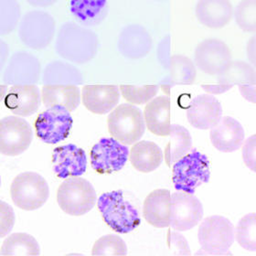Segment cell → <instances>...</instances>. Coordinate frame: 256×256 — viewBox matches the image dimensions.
I'll return each mask as SVG.
<instances>
[{
  "instance_id": "1",
  "label": "cell",
  "mask_w": 256,
  "mask_h": 256,
  "mask_svg": "<svg viewBox=\"0 0 256 256\" xmlns=\"http://www.w3.org/2000/svg\"><path fill=\"white\" fill-rule=\"evenodd\" d=\"M99 47L94 32L74 22H67L60 28L55 40V50L62 58L76 64L91 62Z\"/></svg>"
},
{
  "instance_id": "2",
  "label": "cell",
  "mask_w": 256,
  "mask_h": 256,
  "mask_svg": "<svg viewBox=\"0 0 256 256\" xmlns=\"http://www.w3.org/2000/svg\"><path fill=\"white\" fill-rule=\"evenodd\" d=\"M97 208L104 222L118 234H129L141 224L138 210L124 198L121 190L102 193Z\"/></svg>"
},
{
  "instance_id": "3",
  "label": "cell",
  "mask_w": 256,
  "mask_h": 256,
  "mask_svg": "<svg viewBox=\"0 0 256 256\" xmlns=\"http://www.w3.org/2000/svg\"><path fill=\"white\" fill-rule=\"evenodd\" d=\"M208 156L193 150L173 165L172 182L178 192L193 194L197 188L208 183L210 178Z\"/></svg>"
},
{
  "instance_id": "4",
  "label": "cell",
  "mask_w": 256,
  "mask_h": 256,
  "mask_svg": "<svg viewBox=\"0 0 256 256\" xmlns=\"http://www.w3.org/2000/svg\"><path fill=\"white\" fill-rule=\"evenodd\" d=\"M198 238L202 249L197 254H232L228 250L234 242V227L224 216L212 215L203 220L198 228Z\"/></svg>"
},
{
  "instance_id": "5",
  "label": "cell",
  "mask_w": 256,
  "mask_h": 256,
  "mask_svg": "<svg viewBox=\"0 0 256 256\" xmlns=\"http://www.w3.org/2000/svg\"><path fill=\"white\" fill-rule=\"evenodd\" d=\"M57 202L66 214L72 216L84 215L96 205V190L84 178H68L57 190Z\"/></svg>"
},
{
  "instance_id": "6",
  "label": "cell",
  "mask_w": 256,
  "mask_h": 256,
  "mask_svg": "<svg viewBox=\"0 0 256 256\" xmlns=\"http://www.w3.org/2000/svg\"><path fill=\"white\" fill-rule=\"evenodd\" d=\"M108 132L124 144H133L143 136L146 130L144 116L131 104L116 107L107 118Z\"/></svg>"
},
{
  "instance_id": "7",
  "label": "cell",
  "mask_w": 256,
  "mask_h": 256,
  "mask_svg": "<svg viewBox=\"0 0 256 256\" xmlns=\"http://www.w3.org/2000/svg\"><path fill=\"white\" fill-rule=\"evenodd\" d=\"M50 190L46 180L36 172H23L13 180L10 197L18 208L35 210L47 202Z\"/></svg>"
},
{
  "instance_id": "8",
  "label": "cell",
  "mask_w": 256,
  "mask_h": 256,
  "mask_svg": "<svg viewBox=\"0 0 256 256\" xmlns=\"http://www.w3.org/2000/svg\"><path fill=\"white\" fill-rule=\"evenodd\" d=\"M56 22L50 13L32 10L22 16L18 25V37L28 48L42 50L47 48L54 40Z\"/></svg>"
},
{
  "instance_id": "9",
  "label": "cell",
  "mask_w": 256,
  "mask_h": 256,
  "mask_svg": "<svg viewBox=\"0 0 256 256\" xmlns=\"http://www.w3.org/2000/svg\"><path fill=\"white\" fill-rule=\"evenodd\" d=\"M74 119L65 107L55 106L38 114L34 128L38 138L46 144H55L64 141L70 134Z\"/></svg>"
},
{
  "instance_id": "10",
  "label": "cell",
  "mask_w": 256,
  "mask_h": 256,
  "mask_svg": "<svg viewBox=\"0 0 256 256\" xmlns=\"http://www.w3.org/2000/svg\"><path fill=\"white\" fill-rule=\"evenodd\" d=\"M128 146L114 138L100 139L91 150L92 168L98 174H112L120 171L126 164Z\"/></svg>"
},
{
  "instance_id": "11",
  "label": "cell",
  "mask_w": 256,
  "mask_h": 256,
  "mask_svg": "<svg viewBox=\"0 0 256 256\" xmlns=\"http://www.w3.org/2000/svg\"><path fill=\"white\" fill-rule=\"evenodd\" d=\"M32 128L26 120L8 116L0 121V152L3 155L16 156L28 148L32 142Z\"/></svg>"
},
{
  "instance_id": "12",
  "label": "cell",
  "mask_w": 256,
  "mask_h": 256,
  "mask_svg": "<svg viewBox=\"0 0 256 256\" xmlns=\"http://www.w3.org/2000/svg\"><path fill=\"white\" fill-rule=\"evenodd\" d=\"M232 60L229 46L215 38H208L198 43L194 52L196 67L210 76L217 77Z\"/></svg>"
},
{
  "instance_id": "13",
  "label": "cell",
  "mask_w": 256,
  "mask_h": 256,
  "mask_svg": "<svg viewBox=\"0 0 256 256\" xmlns=\"http://www.w3.org/2000/svg\"><path fill=\"white\" fill-rule=\"evenodd\" d=\"M203 217L202 202L193 194L176 192L171 195L170 226L178 232L194 228Z\"/></svg>"
},
{
  "instance_id": "14",
  "label": "cell",
  "mask_w": 256,
  "mask_h": 256,
  "mask_svg": "<svg viewBox=\"0 0 256 256\" xmlns=\"http://www.w3.org/2000/svg\"><path fill=\"white\" fill-rule=\"evenodd\" d=\"M42 67L40 60L27 52H18L11 56L3 72L2 80L6 84H35L40 80Z\"/></svg>"
},
{
  "instance_id": "15",
  "label": "cell",
  "mask_w": 256,
  "mask_h": 256,
  "mask_svg": "<svg viewBox=\"0 0 256 256\" xmlns=\"http://www.w3.org/2000/svg\"><path fill=\"white\" fill-rule=\"evenodd\" d=\"M52 168L59 178L82 176L87 168L86 152L76 144H64L52 153Z\"/></svg>"
},
{
  "instance_id": "16",
  "label": "cell",
  "mask_w": 256,
  "mask_h": 256,
  "mask_svg": "<svg viewBox=\"0 0 256 256\" xmlns=\"http://www.w3.org/2000/svg\"><path fill=\"white\" fill-rule=\"evenodd\" d=\"M222 116L220 102L212 94H198L187 110L188 123L198 129H212L219 123Z\"/></svg>"
},
{
  "instance_id": "17",
  "label": "cell",
  "mask_w": 256,
  "mask_h": 256,
  "mask_svg": "<svg viewBox=\"0 0 256 256\" xmlns=\"http://www.w3.org/2000/svg\"><path fill=\"white\" fill-rule=\"evenodd\" d=\"M153 40L146 28L131 24L124 28L118 40L119 52L130 60H140L150 54Z\"/></svg>"
},
{
  "instance_id": "18",
  "label": "cell",
  "mask_w": 256,
  "mask_h": 256,
  "mask_svg": "<svg viewBox=\"0 0 256 256\" xmlns=\"http://www.w3.org/2000/svg\"><path fill=\"white\" fill-rule=\"evenodd\" d=\"M195 15L204 27L220 30L234 18V8L230 0H198Z\"/></svg>"
},
{
  "instance_id": "19",
  "label": "cell",
  "mask_w": 256,
  "mask_h": 256,
  "mask_svg": "<svg viewBox=\"0 0 256 256\" xmlns=\"http://www.w3.org/2000/svg\"><path fill=\"white\" fill-rule=\"evenodd\" d=\"M42 94L35 84L12 86L4 96L5 106L15 116H28L37 112Z\"/></svg>"
},
{
  "instance_id": "20",
  "label": "cell",
  "mask_w": 256,
  "mask_h": 256,
  "mask_svg": "<svg viewBox=\"0 0 256 256\" xmlns=\"http://www.w3.org/2000/svg\"><path fill=\"white\" fill-rule=\"evenodd\" d=\"M120 96V89L116 86H86L82 89V102L92 114H106L116 107Z\"/></svg>"
},
{
  "instance_id": "21",
  "label": "cell",
  "mask_w": 256,
  "mask_h": 256,
  "mask_svg": "<svg viewBox=\"0 0 256 256\" xmlns=\"http://www.w3.org/2000/svg\"><path fill=\"white\" fill-rule=\"evenodd\" d=\"M210 138L214 148L220 152L232 153L239 150L244 141V130L240 122L230 116H224L212 128Z\"/></svg>"
},
{
  "instance_id": "22",
  "label": "cell",
  "mask_w": 256,
  "mask_h": 256,
  "mask_svg": "<svg viewBox=\"0 0 256 256\" xmlns=\"http://www.w3.org/2000/svg\"><path fill=\"white\" fill-rule=\"evenodd\" d=\"M144 220L156 228L170 226L171 194L165 188H158L150 192L143 204Z\"/></svg>"
},
{
  "instance_id": "23",
  "label": "cell",
  "mask_w": 256,
  "mask_h": 256,
  "mask_svg": "<svg viewBox=\"0 0 256 256\" xmlns=\"http://www.w3.org/2000/svg\"><path fill=\"white\" fill-rule=\"evenodd\" d=\"M144 123L148 131L158 136H168L170 133V99L158 96L144 108Z\"/></svg>"
},
{
  "instance_id": "24",
  "label": "cell",
  "mask_w": 256,
  "mask_h": 256,
  "mask_svg": "<svg viewBox=\"0 0 256 256\" xmlns=\"http://www.w3.org/2000/svg\"><path fill=\"white\" fill-rule=\"evenodd\" d=\"M40 94L43 104L47 108L62 106L70 112L79 106L82 98L80 89L72 84H44Z\"/></svg>"
},
{
  "instance_id": "25",
  "label": "cell",
  "mask_w": 256,
  "mask_h": 256,
  "mask_svg": "<svg viewBox=\"0 0 256 256\" xmlns=\"http://www.w3.org/2000/svg\"><path fill=\"white\" fill-rule=\"evenodd\" d=\"M163 153L158 144L151 141H138L130 152V162L136 170L150 173L162 163Z\"/></svg>"
},
{
  "instance_id": "26",
  "label": "cell",
  "mask_w": 256,
  "mask_h": 256,
  "mask_svg": "<svg viewBox=\"0 0 256 256\" xmlns=\"http://www.w3.org/2000/svg\"><path fill=\"white\" fill-rule=\"evenodd\" d=\"M70 11L86 26L100 24L106 16L107 0H70Z\"/></svg>"
},
{
  "instance_id": "27",
  "label": "cell",
  "mask_w": 256,
  "mask_h": 256,
  "mask_svg": "<svg viewBox=\"0 0 256 256\" xmlns=\"http://www.w3.org/2000/svg\"><path fill=\"white\" fill-rule=\"evenodd\" d=\"M170 139L166 144L164 160L168 166H173L176 161L187 155L192 150V136L188 129L180 124H171Z\"/></svg>"
},
{
  "instance_id": "28",
  "label": "cell",
  "mask_w": 256,
  "mask_h": 256,
  "mask_svg": "<svg viewBox=\"0 0 256 256\" xmlns=\"http://www.w3.org/2000/svg\"><path fill=\"white\" fill-rule=\"evenodd\" d=\"M42 80L45 84L79 86L84 82V77L74 65L62 60H54L44 69Z\"/></svg>"
},
{
  "instance_id": "29",
  "label": "cell",
  "mask_w": 256,
  "mask_h": 256,
  "mask_svg": "<svg viewBox=\"0 0 256 256\" xmlns=\"http://www.w3.org/2000/svg\"><path fill=\"white\" fill-rule=\"evenodd\" d=\"M220 84L229 86H256V69L244 60H232L217 76Z\"/></svg>"
},
{
  "instance_id": "30",
  "label": "cell",
  "mask_w": 256,
  "mask_h": 256,
  "mask_svg": "<svg viewBox=\"0 0 256 256\" xmlns=\"http://www.w3.org/2000/svg\"><path fill=\"white\" fill-rule=\"evenodd\" d=\"M40 248L32 235L16 232L6 239L0 250V256H40Z\"/></svg>"
},
{
  "instance_id": "31",
  "label": "cell",
  "mask_w": 256,
  "mask_h": 256,
  "mask_svg": "<svg viewBox=\"0 0 256 256\" xmlns=\"http://www.w3.org/2000/svg\"><path fill=\"white\" fill-rule=\"evenodd\" d=\"M170 80L176 86L192 84L197 77L196 64L185 55H173L168 62Z\"/></svg>"
},
{
  "instance_id": "32",
  "label": "cell",
  "mask_w": 256,
  "mask_h": 256,
  "mask_svg": "<svg viewBox=\"0 0 256 256\" xmlns=\"http://www.w3.org/2000/svg\"><path fill=\"white\" fill-rule=\"evenodd\" d=\"M235 238L246 251L256 252V214H246L239 220Z\"/></svg>"
},
{
  "instance_id": "33",
  "label": "cell",
  "mask_w": 256,
  "mask_h": 256,
  "mask_svg": "<svg viewBox=\"0 0 256 256\" xmlns=\"http://www.w3.org/2000/svg\"><path fill=\"white\" fill-rule=\"evenodd\" d=\"M22 18L20 6L16 0H0V34L14 32Z\"/></svg>"
},
{
  "instance_id": "34",
  "label": "cell",
  "mask_w": 256,
  "mask_h": 256,
  "mask_svg": "<svg viewBox=\"0 0 256 256\" xmlns=\"http://www.w3.org/2000/svg\"><path fill=\"white\" fill-rule=\"evenodd\" d=\"M235 23L246 33H256V0H240L234 8Z\"/></svg>"
},
{
  "instance_id": "35",
  "label": "cell",
  "mask_w": 256,
  "mask_h": 256,
  "mask_svg": "<svg viewBox=\"0 0 256 256\" xmlns=\"http://www.w3.org/2000/svg\"><path fill=\"white\" fill-rule=\"evenodd\" d=\"M119 89L124 99L134 106L148 104L155 98L160 90L158 86H136L128 84H121L119 86Z\"/></svg>"
},
{
  "instance_id": "36",
  "label": "cell",
  "mask_w": 256,
  "mask_h": 256,
  "mask_svg": "<svg viewBox=\"0 0 256 256\" xmlns=\"http://www.w3.org/2000/svg\"><path fill=\"white\" fill-rule=\"evenodd\" d=\"M92 256H126L128 246L118 235H104L96 240L92 249Z\"/></svg>"
},
{
  "instance_id": "37",
  "label": "cell",
  "mask_w": 256,
  "mask_h": 256,
  "mask_svg": "<svg viewBox=\"0 0 256 256\" xmlns=\"http://www.w3.org/2000/svg\"><path fill=\"white\" fill-rule=\"evenodd\" d=\"M15 224V214L10 205L5 202H0V237L4 238L10 232Z\"/></svg>"
},
{
  "instance_id": "38",
  "label": "cell",
  "mask_w": 256,
  "mask_h": 256,
  "mask_svg": "<svg viewBox=\"0 0 256 256\" xmlns=\"http://www.w3.org/2000/svg\"><path fill=\"white\" fill-rule=\"evenodd\" d=\"M168 246L173 254L190 256V251L187 240L182 234L170 232L168 235Z\"/></svg>"
},
{
  "instance_id": "39",
  "label": "cell",
  "mask_w": 256,
  "mask_h": 256,
  "mask_svg": "<svg viewBox=\"0 0 256 256\" xmlns=\"http://www.w3.org/2000/svg\"><path fill=\"white\" fill-rule=\"evenodd\" d=\"M242 160L246 166L256 173V134L246 139L242 146Z\"/></svg>"
},
{
  "instance_id": "40",
  "label": "cell",
  "mask_w": 256,
  "mask_h": 256,
  "mask_svg": "<svg viewBox=\"0 0 256 256\" xmlns=\"http://www.w3.org/2000/svg\"><path fill=\"white\" fill-rule=\"evenodd\" d=\"M246 57H247L249 64L256 69V33L247 42Z\"/></svg>"
},
{
  "instance_id": "41",
  "label": "cell",
  "mask_w": 256,
  "mask_h": 256,
  "mask_svg": "<svg viewBox=\"0 0 256 256\" xmlns=\"http://www.w3.org/2000/svg\"><path fill=\"white\" fill-rule=\"evenodd\" d=\"M170 36H166L160 42V46H158L160 62L163 65H165V67L166 66L168 67V60L166 58L165 54L168 58H171L168 56L170 55Z\"/></svg>"
},
{
  "instance_id": "42",
  "label": "cell",
  "mask_w": 256,
  "mask_h": 256,
  "mask_svg": "<svg viewBox=\"0 0 256 256\" xmlns=\"http://www.w3.org/2000/svg\"><path fill=\"white\" fill-rule=\"evenodd\" d=\"M204 91L207 92L210 94H224L225 92L229 91L230 88H232V86L229 84H224L218 82L217 84H205L202 86Z\"/></svg>"
},
{
  "instance_id": "43",
  "label": "cell",
  "mask_w": 256,
  "mask_h": 256,
  "mask_svg": "<svg viewBox=\"0 0 256 256\" xmlns=\"http://www.w3.org/2000/svg\"><path fill=\"white\" fill-rule=\"evenodd\" d=\"M239 91L247 101L256 104V86H239Z\"/></svg>"
},
{
  "instance_id": "44",
  "label": "cell",
  "mask_w": 256,
  "mask_h": 256,
  "mask_svg": "<svg viewBox=\"0 0 256 256\" xmlns=\"http://www.w3.org/2000/svg\"><path fill=\"white\" fill-rule=\"evenodd\" d=\"M28 4L35 8H48L58 2V0H26Z\"/></svg>"
},
{
  "instance_id": "45",
  "label": "cell",
  "mask_w": 256,
  "mask_h": 256,
  "mask_svg": "<svg viewBox=\"0 0 256 256\" xmlns=\"http://www.w3.org/2000/svg\"><path fill=\"white\" fill-rule=\"evenodd\" d=\"M158 1H164V0H158Z\"/></svg>"
}]
</instances>
